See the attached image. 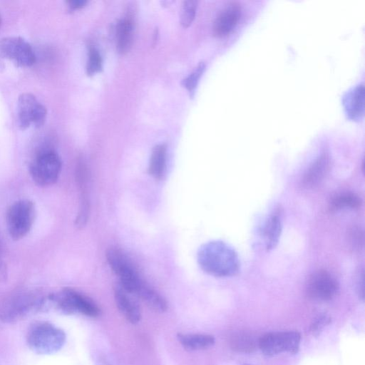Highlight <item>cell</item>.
Segmentation results:
<instances>
[{"instance_id": "cell-8", "label": "cell", "mask_w": 365, "mask_h": 365, "mask_svg": "<svg viewBox=\"0 0 365 365\" xmlns=\"http://www.w3.org/2000/svg\"><path fill=\"white\" fill-rule=\"evenodd\" d=\"M107 261L118 277L119 284L127 291L133 293L143 279L127 256L116 248H110L106 252Z\"/></svg>"}, {"instance_id": "cell-13", "label": "cell", "mask_w": 365, "mask_h": 365, "mask_svg": "<svg viewBox=\"0 0 365 365\" xmlns=\"http://www.w3.org/2000/svg\"><path fill=\"white\" fill-rule=\"evenodd\" d=\"M241 16V6L231 2L218 14L213 24V31L218 36L229 34L236 26Z\"/></svg>"}, {"instance_id": "cell-31", "label": "cell", "mask_w": 365, "mask_h": 365, "mask_svg": "<svg viewBox=\"0 0 365 365\" xmlns=\"http://www.w3.org/2000/svg\"><path fill=\"white\" fill-rule=\"evenodd\" d=\"M1 14H0V26H1Z\"/></svg>"}, {"instance_id": "cell-23", "label": "cell", "mask_w": 365, "mask_h": 365, "mask_svg": "<svg viewBox=\"0 0 365 365\" xmlns=\"http://www.w3.org/2000/svg\"><path fill=\"white\" fill-rule=\"evenodd\" d=\"M81 189V200L78 213L76 220V225L78 228L83 227L87 222L90 213V202L88 195L87 178H78Z\"/></svg>"}, {"instance_id": "cell-22", "label": "cell", "mask_w": 365, "mask_h": 365, "mask_svg": "<svg viewBox=\"0 0 365 365\" xmlns=\"http://www.w3.org/2000/svg\"><path fill=\"white\" fill-rule=\"evenodd\" d=\"M259 338L250 333L240 332L231 336L230 344L236 351L250 353L258 348Z\"/></svg>"}, {"instance_id": "cell-3", "label": "cell", "mask_w": 365, "mask_h": 365, "mask_svg": "<svg viewBox=\"0 0 365 365\" xmlns=\"http://www.w3.org/2000/svg\"><path fill=\"white\" fill-rule=\"evenodd\" d=\"M26 340L33 351L39 354H51L63 347L66 334L62 329L52 324L38 322L29 327Z\"/></svg>"}, {"instance_id": "cell-15", "label": "cell", "mask_w": 365, "mask_h": 365, "mask_svg": "<svg viewBox=\"0 0 365 365\" xmlns=\"http://www.w3.org/2000/svg\"><path fill=\"white\" fill-rule=\"evenodd\" d=\"M282 227V212L280 209H277L266 218L260 230V237L267 250L273 249L278 243Z\"/></svg>"}, {"instance_id": "cell-5", "label": "cell", "mask_w": 365, "mask_h": 365, "mask_svg": "<svg viewBox=\"0 0 365 365\" xmlns=\"http://www.w3.org/2000/svg\"><path fill=\"white\" fill-rule=\"evenodd\" d=\"M61 170V160L58 155L51 149L39 150L29 165L33 180L41 187L54 184L59 177Z\"/></svg>"}, {"instance_id": "cell-10", "label": "cell", "mask_w": 365, "mask_h": 365, "mask_svg": "<svg viewBox=\"0 0 365 365\" xmlns=\"http://www.w3.org/2000/svg\"><path fill=\"white\" fill-rule=\"evenodd\" d=\"M305 289L310 299L327 302L335 297L339 292V285L331 273L324 269H319L309 276Z\"/></svg>"}, {"instance_id": "cell-25", "label": "cell", "mask_w": 365, "mask_h": 365, "mask_svg": "<svg viewBox=\"0 0 365 365\" xmlns=\"http://www.w3.org/2000/svg\"><path fill=\"white\" fill-rule=\"evenodd\" d=\"M331 322V317L325 313L319 314L312 322L309 331L313 336H317L324 330V329L330 324Z\"/></svg>"}, {"instance_id": "cell-11", "label": "cell", "mask_w": 365, "mask_h": 365, "mask_svg": "<svg viewBox=\"0 0 365 365\" xmlns=\"http://www.w3.org/2000/svg\"><path fill=\"white\" fill-rule=\"evenodd\" d=\"M0 53L20 66H30L36 60L31 45L21 36L2 38L0 40Z\"/></svg>"}, {"instance_id": "cell-19", "label": "cell", "mask_w": 365, "mask_h": 365, "mask_svg": "<svg viewBox=\"0 0 365 365\" xmlns=\"http://www.w3.org/2000/svg\"><path fill=\"white\" fill-rule=\"evenodd\" d=\"M177 338L180 344L188 351H197L208 349L215 342L213 336L205 334L179 333Z\"/></svg>"}, {"instance_id": "cell-21", "label": "cell", "mask_w": 365, "mask_h": 365, "mask_svg": "<svg viewBox=\"0 0 365 365\" xmlns=\"http://www.w3.org/2000/svg\"><path fill=\"white\" fill-rule=\"evenodd\" d=\"M166 146L164 144L156 145L152 150L148 171L155 179H161L164 175L166 165Z\"/></svg>"}, {"instance_id": "cell-6", "label": "cell", "mask_w": 365, "mask_h": 365, "mask_svg": "<svg viewBox=\"0 0 365 365\" xmlns=\"http://www.w3.org/2000/svg\"><path fill=\"white\" fill-rule=\"evenodd\" d=\"M35 215V205L30 200L22 199L11 204L6 215L10 237L14 240H19L24 237L33 226Z\"/></svg>"}, {"instance_id": "cell-27", "label": "cell", "mask_w": 365, "mask_h": 365, "mask_svg": "<svg viewBox=\"0 0 365 365\" xmlns=\"http://www.w3.org/2000/svg\"><path fill=\"white\" fill-rule=\"evenodd\" d=\"M205 65L204 63H200L195 68V69L187 76L182 82V85L190 91L192 92L195 88L197 81L203 73Z\"/></svg>"}, {"instance_id": "cell-29", "label": "cell", "mask_w": 365, "mask_h": 365, "mask_svg": "<svg viewBox=\"0 0 365 365\" xmlns=\"http://www.w3.org/2000/svg\"><path fill=\"white\" fill-rule=\"evenodd\" d=\"M68 6L72 9L83 7L86 3V0H69L67 1Z\"/></svg>"}, {"instance_id": "cell-7", "label": "cell", "mask_w": 365, "mask_h": 365, "mask_svg": "<svg viewBox=\"0 0 365 365\" xmlns=\"http://www.w3.org/2000/svg\"><path fill=\"white\" fill-rule=\"evenodd\" d=\"M301 336L296 331L267 333L259 338L258 348L267 356L281 353L296 354L299 349Z\"/></svg>"}, {"instance_id": "cell-32", "label": "cell", "mask_w": 365, "mask_h": 365, "mask_svg": "<svg viewBox=\"0 0 365 365\" xmlns=\"http://www.w3.org/2000/svg\"><path fill=\"white\" fill-rule=\"evenodd\" d=\"M243 365H250V364H243Z\"/></svg>"}, {"instance_id": "cell-16", "label": "cell", "mask_w": 365, "mask_h": 365, "mask_svg": "<svg viewBox=\"0 0 365 365\" xmlns=\"http://www.w3.org/2000/svg\"><path fill=\"white\" fill-rule=\"evenodd\" d=\"M330 169V158L327 153H322L308 168L304 175L302 183L306 187H313L319 184Z\"/></svg>"}, {"instance_id": "cell-28", "label": "cell", "mask_w": 365, "mask_h": 365, "mask_svg": "<svg viewBox=\"0 0 365 365\" xmlns=\"http://www.w3.org/2000/svg\"><path fill=\"white\" fill-rule=\"evenodd\" d=\"M364 270L359 271L357 277V292L359 297L363 300L364 298Z\"/></svg>"}, {"instance_id": "cell-30", "label": "cell", "mask_w": 365, "mask_h": 365, "mask_svg": "<svg viewBox=\"0 0 365 365\" xmlns=\"http://www.w3.org/2000/svg\"><path fill=\"white\" fill-rule=\"evenodd\" d=\"M6 276V267L1 259V245L0 242V281L4 280Z\"/></svg>"}, {"instance_id": "cell-17", "label": "cell", "mask_w": 365, "mask_h": 365, "mask_svg": "<svg viewBox=\"0 0 365 365\" xmlns=\"http://www.w3.org/2000/svg\"><path fill=\"white\" fill-rule=\"evenodd\" d=\"M134 24L130 16L121 19L116 26V46L121 53L128 52L133 43Z\"/></svg>"}, {"instance_id": "cell-18", "label": "cell", "mask_w": 365, "mask_h": 365, "mask_svg": "<svg viewBox=\"0 0 365 365\" xmlns=\"http://www.w3.org/2000/svg\"><path fill=\"white\" fill-rule=\"evenodd\" d=\"M135 295L156 312H164L168 308L165 299L145 282L136 291Z\"/></svg>"}, {"instance_id": "cell-9", "label": "cell", "mask_w": 365, "mask_h": 365, "mask_svg": "<svg viewBox=\"0 0 365 365\" xmlns=\"http://www.w3.org/2000/svg\"><path fill=\"white\" fill-rule=\"evenodd\" d=\"M18 123L21 129L31 125L41 127L46 121L47 111L46 107L31 93H23L17 103Z\"/></svg>"}, {"instance_id": "cell-20", "label": "cell", "mask_w": 365, "mask_h": 365, "mask_svg": "<svg viewBox=\"0 0 365 365\" xmlns=\"http://www.w3.org/2000/svg\"><path fill=\"white\" fill-rule=\"evenodd\" d=\"M361 204L362 200L357 194L352 192H343L331 197L329 202V208L332 212L344 209H357Z\"/></svg>"}, {"instance_id": "cell-4", "label": "cell", "mask_w": 365, "mask_h": 365, "mask_svg": "<svg viewBox=\"0 0 365 365\" xmlns=\"http://www.w3.org/2000/svg\"><path fill=\"white\" fill-rule=\"evenodd\" d=\"M49 306L52 305L66 314L81 313L90 317L99 316L101 310L88 297L73 289L66 288L48 295Z\"/></svg>"}, {"instance_id": "cell-26", "label": "cell", "mask_w": 365, "mask_h": 365, "mask_svg": "<svg viewBox=\"0 0 365 365\" xmlns=\"http://www.w3.org/2000/svg\"><path fill=\"white\" fill-rule=\"evenodd\" d=\"M102 68V59L98 51L91 47L88 52V59L87 63V73L90 75L99 71Z\"/></svg>"}, {"instance_id": "cell-1", "label": "cell", "mask_w": 365, "mask_h": 365, "mask_svg": "<svg viewBox=\"0 0 365 365\" xmlns=\"http://www.w3.org/2000/svg\"><path fill=\"white\" fill-rule=\"evenodd\" d=\"M197 262L205 272L220 277L235 275L240 266L235 250L218 241L202 245L197 252Z\"/></svg>"}, {"instance_id": "cell-24", "label": "cell", "mask_w": 365, "mask_h": 365, "mask_svg": "<svg viewBox=\"0 0 365 365\" xmlns=\"http://www.w3.org/2000/svg\"><path fill=\"white\" fill-rule=\"evenodd\" d=\"M197 1L192 0L185 1L182 3L180 14V21L184 26H188L195 16Z\"/></svg>"}, {"instance_id": "cell-12", "label": "cell", "mask_w": 365, "mask_h": 365, "mask_svg": "<svg viewBox=\"0 0 365 365\" xmlns=\"http://www.w3.org/2000/svg\"><path fill=\"white\" fill-rule=\"evenodd\" d=\"M114 298L118 309L128 322L135 324L140 321V307L133 294L118 283L114 287Z\"/></svg>"}, {"instance_id": "cell-2", "label": "cell", "mask_w": 365, "mask_h": 365, "mask_svg": "<svg viewBox=\"0 0 365 365\" xmlns=\"http://www.w3.org/2000/svg\"><path fill=\"white\" fill-rule=\"evenodd\" d=\"M48 296L33 291H21L6 297L0 304V319L12 323L48 308Z\"/></svg>"}, {"instance_id": "cell-14", "label": "cell", "mask_w": 365, "mask_h": 365, "mask_svg": "<svg viewBox=\"0 0 365 365\" xmlns=\"http://www.w3.org/2000/svg\"><path fill=\"white\" fill-rule=\"evenodd\" d=\"M343 105L347 116L359 120L364 115V86L359 83L350 89L343 97Z\"/></svg>"}]
</instances>
